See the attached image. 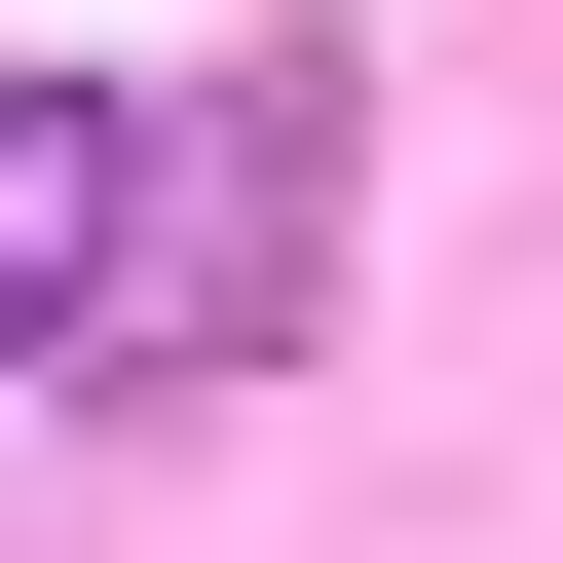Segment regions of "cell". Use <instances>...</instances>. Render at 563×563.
Returning a JSON list of instances; mask_svg holds the SVG:
<instances>
[{"instance_id":"6da1fadb","label":"cell","mask_w":563,"mask_h":563,"mask_svg":"<svg viewBox=\"0 0 563 563\" xmlns=\"http://www.w3.org/2000/svg\"><path fill=\"white\" fill-rule=\"evenodd\" d=\"M113 225H151V113L113 76H0V376L113 339Z\"/></svg>"}]
</instances>
